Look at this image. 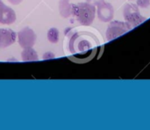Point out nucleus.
Here are the masks:
<instances>
[{"mask_svg": "<svg viewBox=\"0 0 150 130\" xmlns=\"http://www.w3.org/2000/svg\"><path fill=\"white\" fill-rule=\"evenodd\" d=\"M100 46L98 37L89 32H81L73 35L69 41V51L72 59L78 63L91 61L98 52Z\"/></svg>", "mask_w": 150, "mask_h": 130, "instance_id": "1", "label": "nucleus"}, {"mask_svg": "<svg viewBox=\"0 0 150 130\" xmlns=\"http://www.w3.org/2000/svg\"><path fill=\"white\" fill-rule=\"evenodd\" d=\"M72 15L82 26H91L96 15V7L95 5L88 3H77L72 4Z\"/></svg>", "mask_w": 150, "mask_h": 130, "instance_id": "2", "label": "nucleus"}, {"mask_svg": "<svg viewBox=\"0 0 150 130\" xmlns=\"http://www.w3.org/2000/svg\"><path fill=\"white\" fill-rule=\"evenodd\" d=\"M123 16L126 22L132 27H135L146 20V18L141 14L138 5L135 4H126L123 7Z\"/></svg>", "mask_w": 150, "mask_h": 130, "instance_id": "3", "label": "nucleus"}, {"mask_svg": "<svg viewBox=\"0 0 150 130\" xmlns=\"http://www.w3.org/2000/svg\"><path fill=\"white\" fill-rule=\"evenodd\" d=\"M133 27L127 22H122L119 20L112 21L106 30V39L107 40H112L120 35L126 33L129 30H131Z\"/></svg>", "mask_w": 150, "mask_h": 130, "instance_id": "4", "label": "nucleus"}, {"mask_svg": "<svg viewBox=\"0 0 150 130\" xmlns=\"http://www.w3.org/2000/svg\"><path fill=\"white\" fill-rule=\"evenodd\" d=\"M18 42L22 48H33L36 42V34L30 27H24L17 33Z\"/></svg>", "mask_w": 150, "mask_h": 130, "instance_id": "5", "label": "nucleus"}, {"mask_svg": "<svg viewBox=\"0 0 150 130\" xmlns=\"http://www.w3.org/2000/svg\"><path fill=\"white\" fill-rule=\"evenodd\" d=\"M17 19L16 12L10 6L4 4L0 0V24L2 25H11Z\"/></svg>", "mask_w": 150, "mask_h": 130, "instance_id": "6", "label": "nucleus"}, {"mask_svg": "<svg viewBox=\"0 0 150 130\" xmlns=\"http://www.w3.org/2000/svg\"><path fill=\"white\" fill-rule=\"evenodd\" d=\"M97 6V14L99 20L106 23L112 19L114 16V9L110 3L103 2Z\"/></svg>", "mask_w": 150, "mask_h": 130, "instance_id": "7", "label": "nucleus"}, {"mask_svg": "<svg viewBox=\"0 0 150 130\" xmlns=\"http://www.w3.org/2000/svg\"><path fill=\"white\" fill-rule=\"evenodd\" d=\"M17 40V33L7 28H0V48H5L12 45Z\"/></svg>", "mask_w": 150, "mask_h": 130, "instance_id": "8", "label": "nucleus"}, {"mask_svg": "<svg viewBox=\"0 0 150 130\" xmlns=\"http://www.w3.org/2000/svg\"><path fill=\"white\" fill-rule=\"evenodd\" d=\"M59 12L63 18H68L72 16V4L70 0L59 1Z\"/></svg>", "mask_w": 150, "mask_h": 130, "instance_id": "9", "label": "nucleus"}, {"mask_svg": "<svg viewBox=\"0 0 150 130\" xmlns=\"http://www.w3.org/2000/svg\"><path fill=\"white\" fill-rule=\"evenodd\" d=\"M21 59L24 62H33L39 60V55L33 48H23L21 53Z\"/></svg>", "mask_w": 150, "mask_h": 130, "instance_id": "10", "label": "nucleus"}, {"mask_svg": "<svg viewBox=\"0 0 150 130\" xmlns=\"http://www.w3.org/2000/svg\"><path fill=\"white\" fill-rule=\"evenodd\" d=\"M47 40H49V42L51 43H57L59 41V37H60V33H59V30L55 27H52L50 29H48L47 33Z\"/></svg>", "mask_w": 150, "mask_h": 130, "instance_id": "11", "label": "nucleus"}, {"mask_svg": "<svg viewBox=\"0 0 150 130\" xmlns=\"http://www.w3.org/2000/svg\"><path fill=\"white\" fill-rule=\"evenodd\" d=\"M136 4L141 8H149L150 6V0H136Z\"/></svg>", "mask_w": 150, "mask_h": 130, "instance_id": "12", "label": "nucleus"}, {"mask_svg": "<svg viewBox=\"0 0 150 130\" xmlns=\"http://www.w3.org/2000/svg\"><path fill=\"white\" fill-rule=\"evenodd\" d=\"M55 57V55L52 52H46L43 56H42V59L43 60H49V59H54Z\"/></svg>", "mask_w": 150, "mask_h": 130, "instance_id": "13", "label": "nucleus"}, {"mask_svg": "<svg viewBox=\"0 0 150 130\" xmlns=\"http://www.w3.org/2000/svg\"><path fill=\"white\" fill-rule=\"evenodd\" d=\"M86 2H88V3H90V4H91L95 5V6H97L99 4L105 2V0H86Z\"/></svg>", "mask_w": 150, "mask_h": 130, "instance_id": "14", "label": "nucleus"}, {"mask_svg": "<svg viewBox=\"0 0 150 130\" xmlns=\"http://www.w3.org/2000/svg\"><path fill=\"white\" fill-rule=\"evenodd\" d=\"M8 2L11 3L13 5H18L19 4H21L23 2V0H8Z\"/></svg>", "mask_w": 150, "mask_h": 130, "instance_id": "15", "label": "nucleus"}]
</instances>
